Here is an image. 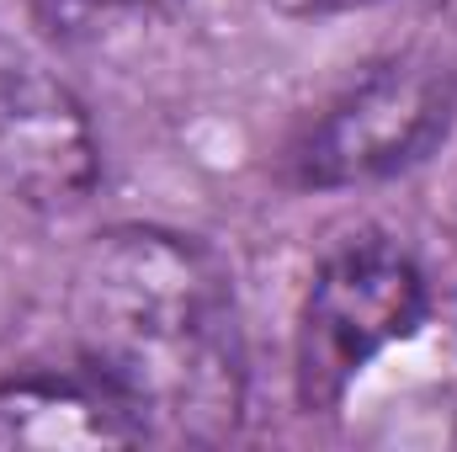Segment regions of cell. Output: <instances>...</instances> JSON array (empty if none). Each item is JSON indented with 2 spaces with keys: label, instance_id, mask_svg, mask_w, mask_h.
Segmentation results:
<instances>
[{
  "label": "cell",
  "instance_id": "3957f363",
  "mask_svg": "<svg viewBox=\"0 0 457 452\" xmlns=\"http://www.w3.org/2000/svg\"><path fill=\"white\" fill-rule=\"evenodd\" d=\"M457 117V75L436 54H394L356 75L282 155L298 192H351L415 171Z\"/></svg>",
  "mask_w": 457,
  "mask_h": 452
},
{
  "label": "cell",
  "instance_id": "52a82bcc",
  "mask_svg": "<svg viewBox=\"0 0 457 452\" xmlns=\"http://www.w3.org/2000/svg\"><path fill=\"white\" fill-rule=\"evenodd\" d=\"M282 16H341L356 5H372V0H271Z\"/></svg>",
  "mask_w": 457,
  "mask_h": 452
},
{
  "label": "cell",
  "instance_id": "7a4b0ae2",
  "mask_svg": "<svg viewBox=\"0 0 457 452\" xmlns=\"http://www.w3.org/2000/svg\"><path fill=\"white\" fill-rule=\"evenodd\" d=\"M431 314L426 266L388 234L330 250L303 288L293 325V399L303 415L341 410L356 378L415 336Z\"/></svg>",
  "mask_w": 457,
  "mask_h": 452
},
{
  "label": "cell",
  "instance_id": "8992f818",
  "mask_svg": "<svg viewBox=\"0 0 457 452\" xmlns=\"http://www.w3.org/2000/svg\"><path fill=\"white\" fill-rule=\"evenodd\" d=\"M176 0H37V27L59 48H107L165 21Z\"/></svg>",
  "mask_w": 457,
  "mask_h": 452
},
{
  "label": "cell",
  "instance_id": "6da1fadb",
  "mask_svg": "<svg viewBox=\"0 0 457 452\" xmlns=\"http://www.w3.org/2000/svg\"><path fill=\"white\" fill-rule=\"evenodd\" d=\"M75 356L138 410L149 442H228L250 362L224 261L181 229H102L70 277Z\"/></svg>",
  "mask_w": 457,
  "mask_h": 452
},
{
  "label": "cell",
  "instance_id": "277c9868",
  "mask_svg": "<svg viewBox=\"0 0 457 452\" xmlns=\"http://www.w3.org/2000/svg\"><path fill=\"white\" fill-rule=\"evenodd\" d=\"M0 187L37 213H75L102 187V138L86 102L11 38H0Z\"/></svg>",
  "mask_w": 457,
  "mask_h": 452
},
{
  "label": "cell",
  "instance_id": "5b68a950",
  "mask_svg": "<svg viewBox=\"0 0 457 452\" xmlns=\"http://www.w3.org/2000/svg\"><path fill=\"white\" fill-rule=\"evenodd\" d=\"M149 442L138 410L91 362L16 367L0 378V448H138Z\"/></svg>",
  "mask_w": 457,
  "mask_h": 452
}]
</instances>
